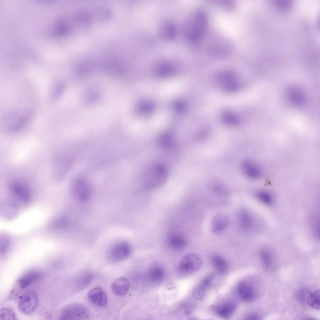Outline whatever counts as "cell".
<instances>
[{"label":"cell","instance_id":"1","mask_svg":"<svg viewBox=\"0 0 320 320\" xmlns=\"http://www.w3.org/2000/svg\"><path fill=\"white\" fill-rule=\"evenodd\" d=\"M167 177V171L163 166H153L145 173L144 185L148 189L157 188L165 182Z\"/></svg>","mask_w":320,"mask_h":320},{"label":"cell","instance_id":"2","mask_svg":"<svg viewBox=\"0 0 320 320\" xmlns=\"http://www.w3.org/2000/svg\"><path fill=\"white\" fill-rule=\"evenodd\" d=\"M71 191L73 197L80 203H85L90 200L92 195V188L86 178L77 177L73 180Z\"/></svg>","mask_w":320,"mask_h":320},{"label":"cell","instance_id":"3","mask_svg":"<svg viewBox=\"0 0 320 320\" xmlns=\"http://www.w3.org/2000/svg\"><path fill=\"white\" fill-rule=\"evenodd\" d=\"M235 292L240 300L246 303L254 302L258 296L257 286L252 281L248 280L240 281L237 285Z\"/></svg>","mask_w":320,"mask_h":320},{"label":"cell","instance_id":"4","mask_svg":"<svg viewBox=\"0 0 320 320\" xmlns=\"http://www.w3.org/2000/svg\"><path fill=\"white\" fill-rule=\"evenodd\" d=\"M203 260L197 253H189L183 257L178 265V270L184 275H189L197 271L202 267Z\"/></svg>","mask_w":320,"mask_h":320},{"label":"cell","instance_id":"5","mask_svg":"<svg viewBox=\"0 0 320 320\" xmlns=\"http://www.w3.org/2000/svg\"><path fill=\"white\" fill-rule=\"evenodd\" d=\"M132 253V247L129 242H118L109 249L107 258L109 262L118 263L127 260L130 257Z\"/></svg>","mask_w":320,"mask_h":320},{"label":"cell","instance_id":"6","mask_svg":"<svg viewBox=\"0 0 320 320\" xmlns=\"http://www.w3.org/2000/svg\"><path fill=\"white\" fill-rule=\"evenodd\" d=\"M237 223L240 230L244 233H252L257 230V219L250 210L242 209L237 215Z\"/></svg>","mask_w":320,"mask_h":320},{"label":"cell","instance_id":"7","mask_svg":"<svg viewBox=\"0 0 320 320\" xmlns=\"http://www.w3.org/2000/svg\"><path fill=\"white\" fill-rule=\"evenodd\" d=\"M10 193L16 200L23 205H28L32 200L30 188L24 182L14 181L10 185Z\"/></svg>","mask_w":320,"mask_h":320},{"label":"cell","instance_id":"8","mask_svg":"<svg viewBox=\"0 0 320 320\" xmlns=\"http://www.w3.org/2000/svg\"><path fill=\"white\" fill-rule=\"evenodd\" d=\"M89 312L86 306L81 304H72L66 307L61 313V320H84L88 319Z\"/></svg>","mask_w":320,"mask_h":320},{"label":"cell","instance_id":"9","mask_svg":"<svg viewBox=\"0 0 320 320\" xmlns=\"http://www.w3.org/2000/svg\"><path fill=\"white\" fill-rule=\"evenodd\" d=\"M37 306L38 296L34 292L25 293L18 300V309L25 315L35 312Z\"/></svg>","mask_w":320,"mask_h":320},{"label":"cell","instance_id":"10","mask_svg":"<svg viewBox=\"0 0 320 320\" xmlns=\"http://www.w3.org/2000/svg\"><path fill=\"white\" fill-rule=\"evenodd\" d=\"M218 274L212 273L205 276L200 283H198L195 289L193 290L192 296L196 299H202L207 294V293L211 289L214 284Z\"/></svg>","mask_w":320,"mask_h":320},{"label":"cell","instance_id":"11","mask_svg":"<svg viewBox=\"0 0 320 320\" xmlns=\"http://www.w3.org/2000/svg\"><path fill=\"white\" fill-rule=\"evenodd\" d=\"M237 308V305L235 301L228 300L214 305L213 311L218 317L226 319H229L234 314Z\"/></svg>","mask_w":320,"mask_h":320},{"label":"cell","instance_id":"12","mask_svg":"<svg viewBox=\"0 0 320 320\" xmlns=\"http://www.w3.org/2000/svg\"><path fill=\"white\" fill-rule=\"evenodd\" d=\"M229 216L225 213L217 214L212 219L211 225L212 232L214 234H220L227 229L230 225Z\"/></svg>","mask_w":320,"mask_h":320},{"label":"cell","instance_id":"13","mask_svg":"<svg viewBox=\"0 0 320 320\" xmlns=\"http://www.w3.org/2000/svg\"><path fill=\"white\" fill-rule=\"evenodd\" d=\"M168 245L171 250H182L187 246V241L184 235L179 232H173L169 233L166 239Z\"/></svg>","mask_w":320,"mask_h":320},{"label":"cell","instance_id":"14","mask_svg":"<svg viewBox=\"0 0 320 320\" xmlns=\"http://www.w3.org/2000/svg\"><path fill=\"white\" fill-rule=\"evenodd\" d=\"M88 299L92 305L99 307L106 305L108 301L106 293L100 287H95L91 289L88 293Z\"/></svg>","mask_w":320,"mask_h":320},{"label":"cell","instance_id":"15","mask_svg":"<svg viewBox=\"0 0 320 320\" xmlns=\"http://www.w3.org/2000/svg\"><path fill=\"white\" fill-rule=\"evenodd\" d=\"M130 287V283L129 279L122 276L116 278L113 281L111 285L112 293L115 296L122 297L127 295L129 293Z\"/></svg>","mask_w":320,"mask_h":320},{"label":"cell","instance_id":"16","mask_svg":"<svg viewBox=\"0 0 320 320\" xmlns=\"http://www.w3.org/2000/svg\"><path fill=\"white\" fill-rule=\"evenodd\" d=\"M42 277V274L38 271H31L25 273L18 279V287L22 290L26 289L34 283L37 282Z\"/></svg>","mask_w":320,"mask_h":320},{"label":"cell","instance_id":"17","mask_svg":"<svg viewBox=\"0 0 320 320\" xmlns=\"http://www.w3.org/2000/svg\"><path fill=\"white\" fill-rule=\"evenodd\" d=\"M260 263L266 270H271L275 265V257L273 251L268 248H263L259 251Z\"/></svg>","mask_w":320,"mask_h":320},{"label":"cell","instance_id":"18","mask_svg":"<svg viewBox=\"0 0 320 320\" xmlns=\"http://www.w3.org/2000/svg\"><path fill=\"white\" fill-rule=\"evenodd\" d=\"M210 261L213 268L215 269L216 273L219 275L226 273L229 268L227 261L221 255L217 254L212 255Z\"/></svg>","mask_w":320,"mask_h":320},{"label":"cell","instance_id":"19","mask_svg":"<svg viewBox=\"0 0 320 320\" xmlns=\"http://www.w3.org/2000/svg\"><path fill=\"white\" fill-rule=\"evenodd\" d=\"M148 279L153 283H159L164 280L165 271L163 267L159 265H155L148 269Z\"/></svg>","mask_w":320,"mask_h":320},{"label":"cell","instance_id":"20","mask_svg":"<svg viewBox=\"0 0 320 320\" xmlns=\"http://www.w3.org/2000/svg\"><path fill=\"white\" fill-rule=\"evenodd\" d=\"M288 98L291 104L301 106L305 102V95L302 90L297 87L291 88L288 92Z\"/></svg>","mask_w":320,"mask_h":320},{"label":"cell","instance_id":"21","mask_svg":"<svg viewBox=\"0 0 320 320\" xmlns=\"http://www.w3.org/2000/svg\"><path fill=\"white\" fill-rule=\"evenodd\" d=\"M10 118L9 119L10 120V125L8 126V129L11 132H15L20 130L27 123V116L25 115L13 114L10 116Z\"/></svg>","mask_w":320,"mask_h":320},{"label":"cell","instance_id":"22","mask_svg":"<svg viewBox=\"0 0 320 320\" xmlns=\"http://www.w3.org/2000/svg\"><path fill=\"white\" fill-rule=\"evenodd\" d=\"M94 279V275L91 272H84L79 276L76 281V287L79 290L84 289L88 287Z\"/></svg>","mask_w":320,"mask_h":320},{"label":"cell","instance_id":"23","mask_svg":"<svg viewBox=\"0 0 320 320\" xmlns=\"http://www.w3.org/2000/svg\"><path fill=\"white\" fill-rule=\"evenodd\" d=\"M256 196H257L258 202L267 207H270L275 202V199H274L273 195L268 191H258Z\"/></svg>","mask_w":320,"mask_h":320},{"label":"cell","instance_id":"24","mask_svg":"<svg viewBox=\"0 0 320 320\" xmlns=\"http://www.w3.org/2000/svg\"><path fill=\"white\" fill-rule=\"evenodd\" d=\"M306 303L312 309L320 310V290L310 292Z\"/></svg>","mask_w":320,"mask_h":320},{"label":"cell","instance_id":"25","mask_svg":"<svg viewBox=\"0 0 320 320\" xmlns=\"http://www.w3.org/2000/svg\"><path fill=\"white\" fill-rule=\"evenodd\" d=\"M244 171L246 175L251 179H258L261 177L262 171L259 167L255 164L251 163H246L244 166Z\"/></svg>","mask_w":320,"mask_h":320},{"label":"cell","instance_id":"26","mask_svg":"<svg viewBox=\"0 0 320 320\" xmlns=\"http://www.w3.org/2000/svg\"><path fill=\"white\" fill-rule=\"evenodd\" d=\"M100 92L98 88L93 87L88 88L84 93L83 99L88 104H94L99 100Z\"/></svg>","mask_w":320,"mask_h":320},{"label":"cell","instance_id":"27","mask_svg":"<svg viewBox=\"0 0 320 320\" xmlns=\"http://www.w3.org/2000/svg\"><path fill=\"white\" fill-rule=\"evenodd\" d=\"M311 230L315 239L320 242V216L319 214H315L311 219Z\"/></svg>","mask_w":320,"mask_h":320},{"label":"cell","instance_id":"28","mask_svg":"<svg viewBox=\"0 0 320 320\" xmlns=\"http://www.w3.org/2000/svg\"><path fill=\"white\" fill-rule=\"evenodd\" d=\"M65 87V83L64 81H59L58 83L55 84V86L53 88L51 94V101H56L58 99L61 95L63 92L64 89Z\"/></svg>","mask_w":320,"mask_h":320},{"label":"cell","instance_id":"29","mask_svg":"<svg viewBox=\"0 0 320 320\" xmlns=\"http://www.w3.org/2000/svg\"><path fill=\"white\" fill-rule=\"evenodd\" d=\"M0 319L1 320H15L17 319L16 314L12 310L7 307L1 308L0 311Z\"/></svg>","mask_w":320,"mask_h":320},{"label":"cell","instance_id":"30","mask_svg":"<svg viewBox=\"0 0 320 320\" xmlns=\"http://www.w3.org/2000/svg\"><path fill=\"white\" fill-rule=\"evenodd\" d=\"M0 246H1V256L5 255L7 253L9 249H10V239H9V238L6 235H1Z\"/></svg>","mask_w":320,"mask_h":320},{"label":"cell","instance_id":"31","mask_svg":"<svg viewBox=\"0 0 320 320\" xmlns=\"http://www.w3.org/2000/svg\"><path fill=\"white\" fill-rule=\"evenodd\" d=\"M310 292H308V290H306V289L299 290L298 293L296 294L297 299H298L299 301H301V302H305Z\"/></svg>","mask_w":320,"mask_h":320},{"label":"cell","instance_id":"32","mask_svg":"<svg viewBox=\"0 0 320 320\" xmlns=\"http://www.w3.org/2000/svg\"><path fill=\"white\" fill-rule=\"evenodd\" d=\"M246 320H257L262 319L261 315L257 313H251L245 318Z\"/></svg>","mask_w":320,"mask_h":320}]
</instances>
